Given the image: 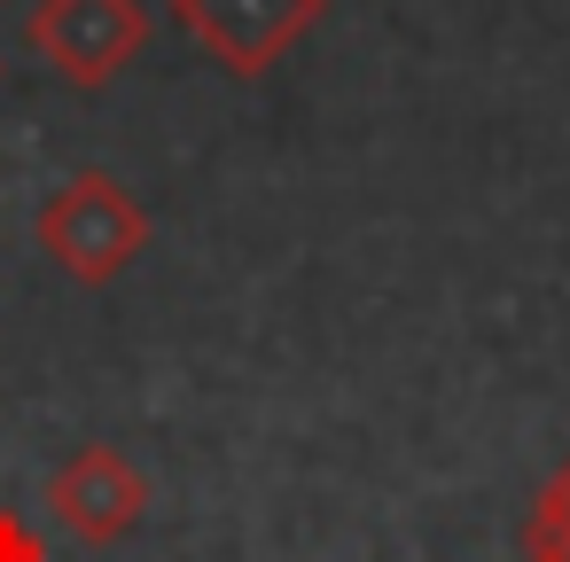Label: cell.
<instances>
[{"mask_svg":"<svg viewBox=\"0 0 570 562\" xmlns=\"http://www.w3.org/2000/svg\"><path fill=\"white\" fill-rule=\"evenodd\" d=\"M32 243L48 250V266H56L63 282L102 289V282H118V274L149 250V211L134 204V188H126L118 172L87 165V172H71V180L40 204Z\"/></svg>","mask_w":570,"mask_h":562,"instance_id":"6da1fadb","label":"cell"},{"mask_svg":"<svg viewBox=\"0 0 570 562\" xmlns=\"http://www.w3.org/2000/svg\"><path fill=\"white\" fill-rule=\"evenodd\" d=\"M24 48L79 95H102L126 63L149 48V9L141 0H32Z\"/></svg>","mask_w":570,"mask_h":562,"instance_id":"7a4b0ae2","label":"cell"},{"mask_svg":"<svg viewBox=\"0 0 570 562\" xmlns=\"http://www.w3.org/2000/svg\"><path fill=\"white\" fill-rule=\"evenodd\" d=\"M321 17H328V0H173V24L227 79H266Z\"/></svg>","mask_w":570,"mask_h":562,"instance_id":"3957f363","label":"cell"},{"mask_svg":"<svg viewBox=\"0 0 570 562\" xmlns=\"http://www.w3.org/2000/svg\"><path fill=\"white\" fill-rule=\"evenodd\" d=\"M48 515L79 539V546H118L126 531H141L149 515V476L118 453V445H79L63 453V469L48 476Z\"/></svg>","mask_w":570,"mask_h":562,"instance_id":"277c9868","label":"cell"},{"mask_svg":"<svg viewBox=\"0 0 570 562\" xmlns=\"http://www.w3.org/2000/svg\"><path fill=\"white\" fill-rule=\"evenodd\" d=\"M523 554H570V453H562V469L539 484V500L523 515Z\"/></svg>","mask_w":570,"mask_h":562,"instance_id":"5b68a950","label":"cell"},{"mask_svg":"<svg viewBox=\"0 0 570 562\" xmlns=\"http://www.w3.org/2000/svg\"><path fill=\"white\" fill-rule=\"evenodd\" d=\"M0 562H48V546L24 531V515H9L0 507Z\"/></svg>","mask_w":570,"mask_h":562,"instance_id":"8992f818","label":"cell"},{"mask_svg":"<svg viewBox=\"0 0 570 562\" xmlns=\"http://www.w3.org/2000/svg\"><path fill=\"white\" fill-rule=\"evenodd\" d=\"M523 562H570V554H523Z\"/></svg>","mask_w":570,"mask_h":562,"instance_id":"52a82bcc","label":"cell"}]
</instances>
